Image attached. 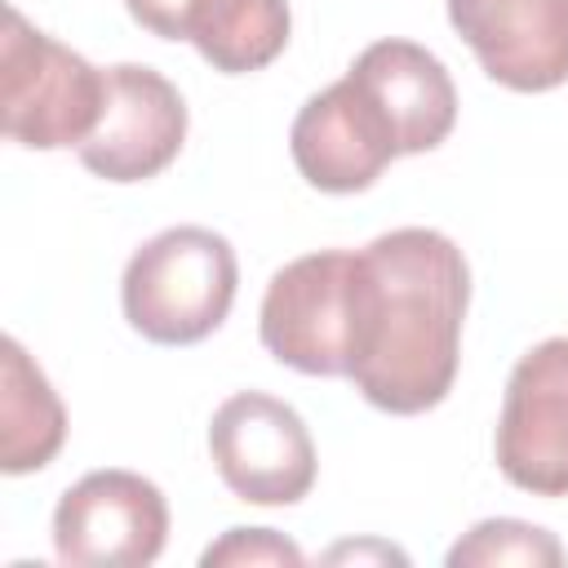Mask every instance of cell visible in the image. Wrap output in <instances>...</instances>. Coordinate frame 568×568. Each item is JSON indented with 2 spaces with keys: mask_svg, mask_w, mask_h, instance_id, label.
<instances>
[{
  "mask_svg": "<svg viewBox=\"0 0 568 568\" xmlns=\"http://www.w3.org/2000/svg\"><path fill=\"white\" fill-rule=\"evenodd\" d=\"M470 271L430 226H399L359 248L351 382L395 417L435 408L457 377Z\"/></svg>",
  "mask_w": 568,
  "mask_h": 568,
  "instance_id": "cell-1",
  "label": "cell"
},
{
  "mask_svg": "<svg viewBox=\"0 0 568 568\" xmlns=\"http://www.w3.org/2000/svg\"><path fill=\"white\" fill-rule=\"evenodd\" d=\"M240 284L235 248L209 226H169L124 266V320L160 346L204 342L231 311Z\"/></svg>",
  "mask_w": 568,
  "mask_h": 568,
  "instance_id": "cell-2",
  "label": "cell"
},
{
  "mask_svg": "<svg viewBox=\"0 0 568 568\" xmlns=\"http://www.w3.org/2000/svg\"><path fill=\"white\" fill-rule=\"evenodd\" d=\"M106 71L84 62L4 4L0 31V129L31 151L84 146L102 120Z\"/></svg>",
  "mask_w": 568,
  "mask_h": 568,
  "instance_id": "cell-3",
  "label": "cell"
},
{
  "mask_svg": "<svg viewBox=\"0 0 568 568\" xmlns=\"http://www.w3.org/2000/svg\"><path fill=\"white\" fill-rule=\"evenodd\" d=\"M355 288H359V253L351 248H320L280 266L257 311L262 346L297 373L351 377Z\"/></svg>",
  "mask_w": 568,
  "mask_h": 568,
  "instance_id": "cell-4",
  "label": "cell"
},
{
  "mask_svg": "<svg viewBox=\"0 0 568 568\" xmlns=\"http://www.w3.org/2000/svg\"><path fill=\"white\" fill-rule=\"evenodd\" d=\"M222 484L253 506H293L315 484V444L297 408L266 390H240L209 422Z\"/></svg>",
  "mask_w": 568,
  "mask_h": 568,
  "instance_id": "cell-5",
  "label": "cell"
},
{
  "mask_svg": "<svg viewBox=\"0 0 568 568\" xmlns=\"http://www.w3.org/2000/svg\"><path fill=\"white\" fill-rule=\"evenodd\" d=\"M164 541V493L133 470H89L53 506V550L75 568H146Z\"/></svg>",
  "mask_w": 568,
  "mask_h": 568,
  "instance_id": "cell-6",
  "label": "cell"
},
{
  "mask_svg": "<svg viewBox=\"0 0 568 568\" xmlns=\"http://www.w3.org/2000/svg\"><path fill=\"white\" fill-rule=\"evenodd\" d=\"M497 466L532 497H568V337H546L506 377Z\"/></svg>",
  "mask_w": 568,
  "mask_h": 568,
  "instance_id": "cell-7",
  "label": "cell"
},
{
  "mask_svg": "<svg viewBox=\"0 0 568 568\" xmlns=\"http://www.w3.org/2000/svg\"><path fill=\"white\" fill-rule=\"evenodd\" d=\"M186 142L182 93L142 62L106 67L102 120L80 146V164L106 182H142L173 164Z\"/></svg>",
  "mask_w": 568,
  "mask_h": 568,
  "instance_id": "cell-8",
  "label": "cell"
},
{
  "mask_svg": "<svg viewBox=\"0 0 568 568\" xmlns=\"http://www.w3.org/2000/svg\"><path fill=\"white\" fill-rule=\"evenodd\" d=\"M288 151L297 173L328 195L368 191L382 178V169L399 160V146L382 111L364 98V89L351 75L302 102L288 133Z\"/></svg>",
  "mask_w": 568,
  "mask_h": 568,
  "instance_id": "cell-9",
  "label": "cell"
},
{
  "mask_svg": "<svg viewBox=\"0 0 568 568\" xmlns=\"http://www.w3.org/2000/svg\"><path fill=\"white\" fill-rule=\"evenodd\" d=\"M448 22L479 67L515 93L568 80V0H448Z\"/></svg>",
  "mask_w": 568,
  "mask_h": 568,
  "instance_id": "cell-10",
  "label": "cell"
},
{
  "mask_svg": "<svg viewBox=\"0 0 568 568\" xmlns=\"http://www.w3.org/2000/svg\"><path fill=\"white\" fill-rule=\"evenodd\" d=\"M129 18L160 40H191L222 75L262 71L288 44V0H124Z\"/></svg>",
  "mask_w": 568,
  "mask_h": 568,
  "instance_id": "cell-11",
  "label": "cell"
},
{
  "mask_svg": "<svg viewBox=\"0 0 568 568\" xmlns=\"http://www.w3.org/2000/svg\"><path fill=\"white\" fill-rule=\"evenodd\" d=\"M382 111L399 155L435 151L457 120V89L444 62L413 40H377L346 71Z\"/></svg>",
  "mask_w": 568,
  "mask_h": 568,
  "instance_id": "cell-12",
  "label": "cell"
},
{
  "mask_svg": "<svg viewBox=\"0 0 568 568\" xmlns=\"http://www.w3.org/2000/svg\"><path fill=\"white\" fill-rule=\"evenodd\" d=\"M4 390H0V466L9 475H27L53 462L67 439V413L53 395L49 377L22 351V342L4 337Z\"/></svg>",
  "mask_w": 568,
  "mask_h": 568,
  "instance_id": "cell-13",
  "label": "cell"
},
{
  "mask_svg": "<svg viewBox=\"0 0 568 568\" xmlns=\"http://www.w3.org/2000/svg\"><path fill=\"white\" fill-rule=\"evenodd\" d=\"M493 564H524V568H559L564 546L555 532L528 519H479L453 550L448 568H493Z\"/></svg>",
  "mask_w": 568,
  "mask_h": 568,
  "instance_id": "cell-14",
  "label": "cell"
},
{
  "mask_svg": "<svg viewBox=\"0 0 568 568\" xmlns=\"http://www.w3.org/2000/svg\"><path fill=\"white\" fill-rule=\"evenodd\" d=\"M204 568H302L306 555L275 528H226L204 555H200Z\"/></svg>",
  "mask_w": 568,
  "mask_h": 568,
  "instance_id": "cell-15",
  "label": "cell"
},
{
  "mask_svg": "<svg viewBox=\"0 0 568 568\" xmlns=\"http://www.w3.org/2000/svg\"><path fill=\"white\" fill-rule=\"evenodd\" d=\"M324 564H408V555L390 541H342L324 555Z\"/></svg>",
  "mask_w": 568,
  "mask_h": 568,
  "instance_id": "cell-16",
  "label": "cell"
}]
</instances>
